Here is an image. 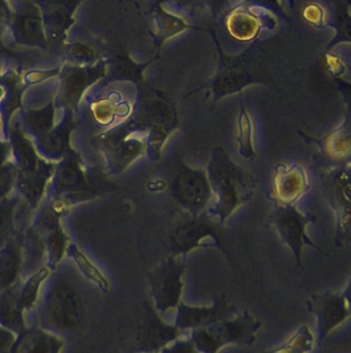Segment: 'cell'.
<instances>
[{
  "label": "cell",
  "instance_id": "obj_1",
  "mask_svg": "<svg viewBox=\"0 0 351 353\" xmlns=\"http://www.w3.org/2000/svg\"><path fill=\"white\" fill-rule=\"evenodd\" d=\"M210 171V185L218 196L216 213L221 220H225L237 208L248 201L254 185L251 176L232 163L220 149L214 152Z\"/></svg>",
  "mask_w": 351,
  "mask_h": 353
},
{
  "label": "cell",
  "instance_id": "obj_2",
  "mask_svg": "<svg viewBox=\"0 0 351 353\" xmlns=\"http://www.w3.org/2000/svg\"><path fill=\"white\" fill-rule=\"evenodd\" d=\"M261 327V321L245 311L232 319L195 330L189 337L201 353H218L228 345H253Z\"/></svg>",
  "mask_w": 351,
  "mask_h": 353
},
{
  "label": "cell",
  "instance_id": "obj_3",
  "mask_svg": "<svg viewBox=\"0 0 351 353\" xmlns=\"http://www.w3.org/2000/svg\"><path fill=\"white\" fill-rule=\"evenodd\" d=\"M132 327V353H159L176 340L190 336L174 323H166L150 301L139 305Z\"/></svg>",
  "mask_w": 351,
  "mask_h": 353
},
{
  "label": "cell",
  "instance_id": "obj_4",
  "mask_svg": "<svg viewBox=\"0 0 351 353\" xmlns=\"http://www.w3.org/2000/svg\"><path fill=\"white\" fill-rule=\"evenodd\" d=\"M184 265L175 259L163 261L149 278L151 302L161 315L178 308L182 298Z\"/></svg>",
  "mask_w": 351,
  "mask_h": 353
},
{
  "label": "cell",
  "instance_id": "obj_5",
  "mask_svg": "<svg viewBox=\"0 0 351 353\" xmlns=\"http://www.w3.org/2000/svg\"><path fill=\"white\" fill-rule=\"evenodd\" d=\"M85 307L78 290L66 283H59L52 290L48 299V321L58 331L76 329L84 317Z\"/></svg>",
  "mask_w": 351,
  "mask_h": 353
},
{
  "label": "cell",
  "instance_id": "obj_6",
  "mask_svg": "<svg viewBox=\"0 0 351 353\" xmlns=\"http://www.w3.org/2000/svg\"><path fill=\"white\" fill-rule=\"evenodd\" d=\"M176 310L174 325L188 333L215 325L238 314L237 309L226 296H217L210 306H189L181 302Z\"/></svg>",
  "mask_w": 351,
  "mask_h": 353
},
{
  "label": "cell",
  "instance_id": "obj_7",
  "mask_svg": "<svg viewBox=\"0 0 351 353\" xmlns=\"http://www.w3.org/2000/svg\"><path fill=\"white\" fill-rule=\"evenodd\" d=\"M174 192L185 207L199 209L207 203L211 193L209 178L201 170L182 165L177 173Z\"/></svg>",
  "mask_w": 351,
  "mask_h": 353
},
{
  "label": "cell",
  "instance_id": "obj_8",
  "mask_svg": "<svg viewBox=\"0 0 351 353\" xmlns=\"http://www.w3.org/2000/svg\"><path fill=\"white\" fill-rule=\"evenodd\" d=\"M212 234L211 228H208L207 224L199 223V222H191L187 223L183 228H179L174 239V250L176 253L188 252L195 245Z\"/></svg>",
  "mask_w": 351,
  "mask_h": 353
},
{
  "label": "cell",
  "instance_id": "obj_9",
  "mask_svg": "<svg viewBox=\"0 0 351 353\" xmlns=\"http://www.w3.org/2000/svg\"><path fill=\"white\" fill-rule=\"evenodd\" d=\"M329 26L335 30V34L328 45V50L341 43H351V12L346 4L338 6Z\"/></svg>",
  "mask_w": 351,
  "mask_h": 353
},
{
  "label": "cell",
  "instance_id": "obj_10",
  "mask_svg": "<svg viewBox=\"0 0 351 353\" xmlns=\"http://www.w3.org/2000/svg\"><path fill=\"white\" fill-rule=\"evenodd\" d=\"M62 342L54 336L34 333L27 337L17 353H60Z\"/></svg>",
  "mask_w": 351,
  "mask_h": 353
},
{
  "label": "cell",
  "instance_id": "obj_11",
  "mask_svg": "<svg viewBox=\"0 0 351 353\" xmlns=\"http://www.w3.org/2000/svg\"><path fill=\"white\" fill-rule=\"evenodd\" d=\"M18 33L26 43L43 45V25L37 14H28L22 17L18 24Z\"/></svg>",
  "mask_w": 351,
  "mask_h": 353
},
{
  "label": "cell",
  "instance_id": "obj_12",
  "mask_svg": "<svg viewBox=\"0 0 351 353\" xmlns=\"http://www.w3.org/2000/svg\"><path fill=\"white\" fill-rule=\"evenodd\" d=\"M259 26V22L252 16L247 14H232L228 21L230 33L236 39L243 41L252 39L257 34Z\"/></svg>",
  "mask_w": 351,
  "mask_h": 353
},
{
  "label": "cell",
  "instance_id": "obj_13",
  "mask_svg": "<svg viewBox=\"0 0 351 353\" xmlns=\"http://www.w3.org/2000/svg\"><path fill=\"white\" fill-rule=\"evenodd\" d=\"M313 345V336L307 327L299 330L298 333L279 348L263 353H307Z\"/></svg>",
  "mask_w": 351,
  "mask_h": 353
},
{
  "label": "cell",
  "instance_id": "obj_14",
  "mask_svg": "<svg viewBox=\"0 0 351 353\" xmlns=\"http://www.w3.org/2000/svg\"><path fill=\"white\" fill-rule=\"evenodd\" d=\"M74 261H77L79 267L84 272L87 277L90 278L92 281H94L97 285H99V288H101L103 292H109V281H108L105 275L99 271V268H97L88 257L85 256L83 253H81L80 251L77 250V249L74 250Z\"/></svg>",
  "mask_w": 351,
  "mask_h": 353
},
{
  "label": "cell",
  "instance_id": "obj_15",
  "mask_svg": "<svg viewBox=\"0 0 351 353\" xmlns=\"http://www.w3.org/2000/svg\"><path fill=\"white\" fill-rule=\"evenodd\" d=\"M321 312V319H323V323H325V332L331 331L334 327L339 325L343 319H345L346 311L345 306L343 303L339 302V301H332L329 304L325 303V306L323 308L319 309Z\"/></svg>",
  "mask_w": 351,
  "mask_h": 353
},
{
  "label": "cell",
  "instance_id": "obj_16",
  "mask_svg": "<svg viewBox=\"0 0 351 353\" xmlns=\"http://www.w3.org/2000/svg\"><path fill=\"white\" fill-rule=\"evenodd\" d=\"M159 353H201L190 337L181 338Z\"/></svg>",
  "mask_w": 351,
  "mask_h": 353
},
{
  "label": "cell",
  "instance_id": "obj_17",
  "mask_svg": "<svg viewBox=\"0 0 351 353\" xmlns=\"http://www.w3.org/2000/svg\"><path fill=\"white\" fill-rule=\"evenodd\" d=\"M251 126L248 120V116L245 112H243L242 117H241V136L240 143L242 149H241V154L242 153H249L251 154Z\"/></svg>",
  "mask_w": 351,
  "mask_h": 353
},
{
  "label": "cell",
  "instance_id": "obj_18",
  "mask_svg": "<svg viewBox=\"0 0 351 353\" xmlns=\"http://www.w3.org/2000/svg\"><path fill=\"white\" fill-rule=\"evenodd\" d=\"M43 277H45V275L43 276L41 274H39V275L35 276L32 280H30L28 285L26 286L24 294H22V298H21L20 305L22 308L30 306V305L32 304L33 301L37 298L39 284L41 283V279H43Z\"/></svg>",
  "mask_w": 351,
  "mask_h": 353
},
{
  "label": "cell",
  "instance_id": "obj_19",
  "mask_svg": "<svg viewBox=\"0 0 351 353\" xmlns=\"http://www.w3.org/2000/svg\"><path fill=\"white\" fill-rule=\"evenodd\" d=\"M312 14L313 17L307 19L309 23L315 25V26H325V12H323L321 6H317V4H310V6H307L304 16H312Z\"/></svg>",
  "mask_w": 351,
  "mask_h": 353
},
{
  "label": "cell",
  "instance_id": "obj_20",
  "mask_svg": "<svg viewBox=\"0 0 351 353\" xmlns=\"http://www.w3.org/2000/svg\"><path fill=\"white\" fill-rule=\"evenodd\" d=\"M6 4H4L3 0H0V24H1L3 19L6 18Z\"/></svg>",
  "mask_w": 351,
  "mask_h": 353
}]
</instances>
